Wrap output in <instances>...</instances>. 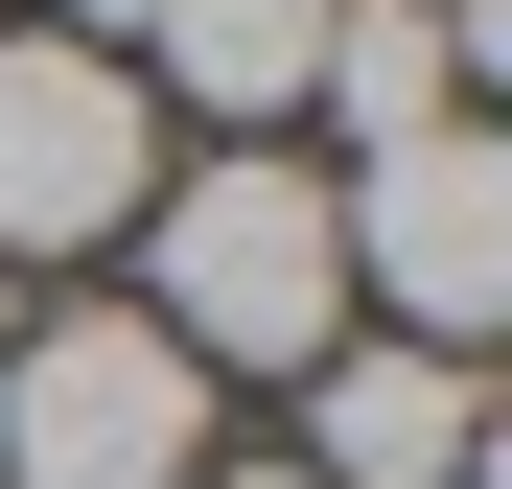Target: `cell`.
<instances>
[{
    "instance_id": "6da1fadb",
    "label": "cell",
    "mask_w": 512,
    "mask_h": 489,
    "mask_svg": "<svg viewBox=\"0 0 512 489\" xmlns=\"http://www.w3.org/2000/svg\"><path fill=\"white\" fill-rule=\"evenodd\" d=\"M140 326L187 350L210 396L233 373H326L350 350V233H326V163L303 140H210V163H163L140 187Z\"/></svg>"
},
{
    "instance_id": "7a4b0ae2",
    "label": "cell",
    "mask_w": 512,
    "mask_h": 489,
    "mask_svg": "<svg viewBox=\"0 0 512 489\" xmlns=\"http://www.w3.org/2000/svg\"><path fill=\"white\" fill-rule=\"evenodd\" d=\"M233 396L163 350L140 303H47L24 350H0V489H210Z\"/></svg>"
},
{
    "instance_id": "3957f363",
    "label": "cell",
    "mask_w": 512,
    "mask_h": 489,
    "mask_svg": "<svg viewBox=\"0 0 512 489\" xmlns=\"http://www.w3.org/2000/svg\"><path fill=\"white\" fill-rule=\"evenodd\" d=\"M326 233H350V326H396V350L512 326V140L489 117H419L373 163H326Z\"/></svg>"
},
{
    "instance_id": "277c9868",
    "label": "cell",
    "mask_w": 512,
    "mask_h": 489,
    "mask_svg": "<svg viewBox=\"0 0 512 489\" xmlns=\"http://www.w3.org/2000/svg\"><path fill=\"white\" fill-rule=\"evenodd\" d=\"M163 187V117H140V70L117 47H70V24H0V280H70V257H117Z\"/></svg>"
},
{
    "instance_id": "5b68a950",
    "label": "cell",
    "mask_w": 512,
    "mask_h": 489,
    "mask_svg": "<svg viewBox=\"0 0 512 489\" xmlns=\"http://www.w3.org/2000/svg\"><path fill=\"white\" fill-rule=\"evenodd\" d=\"M303 489H489V373L466 350H396V326H350V350L303 373Z\"/></svg>"
},
{
    "instance_id": "8992f818",
    "label": "cell",
    "mask_w": 512,
    "mask_h": 489,
    "mask_svg": "<svg viewBox=\"0 0 512 489\" xmlns=\"http://www.w3.org/2000/svg\"><path fill=\"white\" fill-rule=\"evenodd\" d=\"M117 70H140V117L280 140V117H303V70H326V0H140V24H117Z\"/></svg>"
},
{
    "instance_id": "52a82bcc",
    "label": "cell",
    "mask_w": 512,
    "mask_h": 489,
    "mask_svg": "<svg viewBox=\"0 0 512 489\" xmlns=\"http://www.w3.org/2000/svg\"><path fill=\"white\" fill-rule=\"evenodd\" d=\"M466 70H489V47H466V0H326V70H303V117L373 163V140H419V117H466Z\"/></svg>"
},
{
    "instance_id": "ba28073f",
    "label": "cell",
    "mask_w": 512,
    "mask_h": 489,
    "mask_svg": "<svg viewBox=\"0 0 512 489\" xmlns=\"http://www.w3.org/2000/svg\"><path fill=\"white\" fill-rule=\"evenodd\" d=\"M210 489H303V466H280V443H256V466H210Z\"/></svg>"
},
{
    "instance_id": "9c48e42d",
    "label": "cell",
    "mask_w": 512,
    "mask_h": 489,
    "mask_svg": "<svg viewBox=\"0 0 512 489\" xmlns=\"http://www.w3.org/2000/svg\"><path fill=\"white\" fill-rule=\"evenodd\" d=\"M0 350H24V280H0Z\"/></svg>"
},
{
    "instance_id": "30bf717a",
    "label": "cell",
    "mask_w": 512,
    "mask_h": 489,
    "mask_svg": "<svg viewBox=\"0 0 512 489\" xmlns=\"http://www.w3.org/2000/svg\"><path fill=\"white\" fill-rule=\"evenodd\" d=\"M0 24H24V0H0Z\"/></svg>"
}]
</instances>
